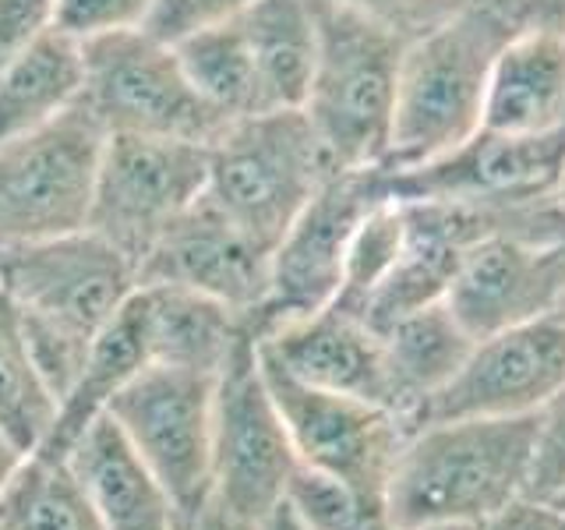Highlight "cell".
I'll use <instances>...</instances> for the list:
<instances>
[{"instance_id": "35", "label": "cell", "mask_w": 565, "mask_h": 530, "mask_svg": "<svg viewBox=\"0 0 565 530\" xmlns=\"http://www.w3.org/2000/svg\"><path fill=\"white\" fill-rule=\"evenodd\" d=\"M53 29V0H0V67Z\"/></svg>"}, {"instance_id": "10", "label": "cell", "mask_w": 565, "mask_h": 530, "mask_svg": "<svg viewBox=\"0 0 565 530\" xmlns=\"http://www.w3.org/2000/svg\"><path fill=\"white\" fill-rule=\"evenodd\" d=\"M106 131L75 103L57 120L0 146V247L88 226Z\"/></svg>"}, {"instance_id": "29", "label": "cell", "mask_w": 565, "mask_h": 530, "mask_svg": "<svg viewBox=\"0 0 565 530\" xmlns=\"http://www.w3.org/2000/svg\"><path fill=\"white\" fill-rule=\"evenodd\" d=\"M282 499L308 530H385V512L364 502L340 477L297 464Z\"/></svg>"}, {"instance_id": "43", "label": "cell", "mask_w": 565, "mask_h": 530, "mask_svg": "<svg viewBox=\"0 0 565 530\" xmlns=\"http://www.w3.org/2000/svg\"><path fill=\"white\" fill-rule=\"evenodd\" d=\"M555 318H562V322H565V290H562V300H558V308H555Z\"/></svg>"}, {"instance_id": "38", "label": "cell", "mask_w": 565, "mask_h": 530, "mask_svg": "<svg viewBox=\"0 0 565 530\" xmlns=\"http://www.w3.org/2000/svg\"><path fill=\"white\" fill-rule=\"evenodd\" d=\"M184 530H258V527L241 520V517H234V512H230L226 506H220L216 499H209L205 509Z\"/></svg>"}, {"instance_id": "18", "label": "cell", "mask_w": 565, "mask_h": 530, "mask_svg": "<svg viewBox=\"0 0 565 530\" xmlns=\"http://www.w3.org/2000/svg\"><path fill=\"white\" fill-rule=\"evenodd\" d=\"M258 347L300 382L396 411L382 332H375L358 311L335 305V300L311 315L279 322L276 329L258 336Z\"/></svg>"}, {"instance_id": "27", "label": "cell", "mask_w": 565, "mask_h": 530, "mask_svg": "<svg viewBox=\"0 0 565 530\" xmlns=\"http://www.w3.org/2000/svg\"><path fill=\"white\" fill-rule=\"evenodd\" d=\"M0 530H106L67 459L29 456L0 499Z\"/></svg>"}, {"instance_id": "17", "label": "cell", "mask_w": 565, "mask_h": 530, "mask_svg": "<svg viewBox=\"0 0 565 530\" xmlns=\"http://www.w3.org/2000/svg\"><path fill=\"white\" fill-rule=\"evenodd\" d=\"M399 209L403 247L393 269L361 308V318L375 332L393 329L399 318L446 300L470 247L494 230H512L484 209L441 199H399Z\"/></svg>"}, {"instance_id": "20", "label": "cell", "mask_w": 565, "mask_h": 530, "mask_svg": "<svg viewBox=\"0 0 565 530\" xmlns=\"http://www.w3.org/2000/svg\"><path fill=\"white\" fill-rule=\"evenodd\" d=\"M484 128L505 135L565 131V40L547 32L512 35L491 71Z\"/></svg>"}, {"instance_id": "30", "label": "cell", "mask_w": 565, "mask_h": 530, "mask_svg": "<svg viewBox=\"0 0 565 530\" xmlns=\"http://www.w3.org/2000/svg\"><path fill=\"white\" fill-rule=\"evenodd\" d=\"M399 247H403V209H399V199H388L371 212L361 223L358 237H353L350 255H347L343 290L335 297V305L361 315L371 290H375L385 279V273L393 269Z\"/></svg>"}, {"instance_id": "36", "label": "cell", "mask_w": 565, "mask_h": 530, "mask_svg": "<svg viewBox=\"0 0 565 530\" xmlns=\"http://www.w3.org/2000/svg\"><path fill=\"white\" fill-rule=\"evenodd\" d=\"M520 32H547L565 40V0H505Z\"/></svg>"}, {"instance_id": "9", "label": "cell", "mask_w": 565, "mask_h": 530, "mask_svg": "<svg viewBox=\"0 0 565 530\" xmlns=\"http://www.w3.org/2000/svg\"><path fill=\"white\" fill-rule=\"evenodd\" d=\"M297 464L290 432L262 375L258 340L247 332L216 375L212 499L258 527L282 502Z\"/></svg>"}, {"instance_id": "6", "label": "cell", "mask_w": 565, "mask_h": 530, "mask_svg": "<svg viewBox=\"0 0 565 530\" xmlns=\"http://www.w3.org/2000/svg\"><path fill=\"white\" fill-rule=\"evenodd\" d=\"M396 199H441L484 209L512 230L562 226L565 131L505 135L481 128L459 149L417 170L388 173Z\"/></svg>"}, {"instance_id": "2", "label": "cell", "mask_w": 565, "mask_h": 530, "mask_svg": "<svg viewBox=\"0 0 565 530\" xmlns=\"http://www.w3.org/2000/svg\"><path fill=\"white\" fill-rule=\"evenodd\" d=\"M520 32L505 0H467L403 50L385 170H417L484 128L491 71Z\"/></svg>"}, {"instance_id": "7", "label": "cell", "mask_w": 565, "mask_h": 530, "mask_svg": "<svg viewBox=\"0 0 565 530\" xmlns=\"http://www.w3.org/2000/svg\"><path fill=\"white\" fill-rule=\"evenodd\" d=\"M85 85L82 106L106 135L188 138L212 146L226 128L191 85L177 50L149 29H128L82 43Z\"/></svg>"}, {"instance_id": "8", "label": "cell", "mask_w": 565, "mask_h": 530, "mask_svg": "<svg viewBox=\"0 0 565 530\" xmlns=\"http://www.w3.org/2000/svg\"><path fill=\"white\" fill-rule=\"evenodd\" d=\"M212 396L216 375L146 364L106 406L135 456L167 491L181 530L212 499Z\"/></svg>"}, {"instance_id": "13", "label": "cell", "mask_w": 565, "mask_h": 530, "mask_svg": "<svg viewBox=\"0 0 565 530\" xmlns=\"http://www.w3.org/2000/svg\"><path fill=\"white\" fill-rule=\"evenodd\" d=\"M209 146L188 138L106 135L88 209V230L138 262L159 234L202 199Z\"/></svg>"}, {"instance_id": "14", "label": "cell", "mask_w": 565, "mask_h": 530, "mask_svg": "<svg viewBox=\"0 0 565 530\" xmlns=\"http://www.w3.org/2000/svg\"><path fill=\"white\" fill-rule=\"evenodd\" d=\"M565 290V223L494 230L477 241L449 287L446 305L473 340L555 315Z\"/></svg>"}, {"instance_id": "46", "label": "cell", "mask_w": 565, "mask_h": 530, "mask_svg": "<svg viewBox=\"0 0 565 530\" xmlns=\"http://www.w3.org/2000/svg\"><path fill=\"white\" fill-rule=\"evenodd\" d=\"M385 530H388V527H385Z\"/></svg>"}, {"instance_id": "23", "label": "cell", "mask_w": 565, "mask_h": 530, "mask_svg": "<svg viewBox=\"0 0 565 530\" xmlns=\"http://www.w3.org/2000/svg\"><path fill=\"white\" fill-rule=\"evenodd\" d=\"M85 57L61 29L43 32L0 67V146L57 120L82 99Z\"/></svg>"}, {"instance_id": "11", "label": "cell", "mask_w": 565, "mask_h": 530, "mask_svg": "<svg viewBox=\"0 0 565 530\" xmlns=\"http://www.w3.org/2000/svg\"><path fill=\"white\" fill-rule=\"evenodd\" d=\"M258 361L300 464L340 477L364 502L385 512L388 477H393L406 438L414 435V424L388 406L294 379L262 347Z\"/></svg>"}, {"instance_id": "12", "label": "cell", "mask_w": 565, "mask_h": 530, "mask_svg": "<svg viewBox=\"0 0 565 530\" xmlns=\"http://www.w3.org/2000/svg\"><path fill=\"white\" fill-rule=\"evenodd\" d=\"M388 199L396 194L385 167L335 170L311 194V202L273 247L269 297L252 318L255 340L279 322L311 315L340 297L350 244L361 223Z\"/></svg>"}, {"instance_id": "39", "label": "cell", "mask_w": 565, "mask_h": 530, "mask_svg": "<svg viewBox=\"0 0 565 530\" xmlns=\"http://www.w3.org/2000/svg\"><path fill=\"white\" fill-rule=\"evenodd\" d=\"M25 459H29V453L18 446V442L4 428H0V499H4V491L11 488L14 474L22 470Z\"/></svg>"}, {"instance_id": "21", "label": "cell", "mask_w": 565, "mask_h": 530, "mask_svg": "<svg viewBox=\"0 0 565 530\" xmlns=\"http://www.w3.org/2000/svg\"><path fill=\"white\" fill-rule=\"evenodd\" d=\"M146 326L149 364H173L220 375V368L244 340L247 322L220 300L170 283H149L135 290ZM255 336V332H252Z\"/></svg>"}, {"instance_id": "19", "label": "cell", "mask_w": 565, "mask_h": 530, "mask_svg": "<svg viewBox=\"0 0 565 530\" xmlns=\"http://www.w3.org/2000/svg\"><path fill=\"white\" fill-rule=\"evenodd\" d=\"M67 467L88 491L106 530H181L167 491L106 414L78 438Z\"/></svg>"}, {"instance_id": "26", "label": "cell", "mask_w": 565, "mask_h": 530, "mask_svg": "<svg viewBox=\"0 0 565 530\" xmlns=\"http://www.w3.org/2000/svg\"><path fill=\"white\" fill-rule=\"evenodd\" d=\"M173 50L188 71L191 85L199 88L202 99L220 117L237 120V117L265 114L258 71L237 18L209 25L202 32H191L181 43H173Z\"/></svg>"}, {"instance_id": "33", "label": "cell", "mask_w": 565, "mask_h": 530, "mask_svg": "<svg viewBox=\"0 0 565 530\" xmlns=\"http://www.w3.org/2000/svg\"><path fill=\"white\" fill-rule=\"evenodd\" d=\"M247 4H252V0H152L146 29L156 40L173 46L191 32L230 22V18H237Z\"/></svg>"}, {"instance_id": "42", "label": "cell", "mask_w": 565, "mask_h": 530, "mask_svg": "<svg viewBox=\"0 0 565 530\" xmlns=\"http://www.w3.org/2000/svg\"><path fill=\"white\" fill-rule=\"evenodd\" d=\"M544 506H547V509H555V512H562V517H565V491H558L555 499H552V502H544Z\"/></svg>"}, {"instance_id": "1", "label": "cell", "mask_w": 565, "mask_h": 530, "mask_svg": "<svg viewBox=\"0 0 565 530\" xmlns=\"http://www.w3.org/2000/svg\"><path fill=\"white\" fill-rule=\"evenodd\" d=\"M0 287L14 300L32 358L57 403L99 332L138 290L135 262L93 230L0 247Z\"/></svg>"}, {"instance_id": "40", "label": "cell", "mask_w": 565, "mask_h": 530, "mask_svg": "<svg viewBox=\"0 0 565 530\" xmlns=\"http://www.w3.org/2000/svg\"><path fill=\"white\" fill-rule=\"evenodd\" d=\"M258 530H308V527L300 523V517L290 509V502L282 499V502L269 512V517H265V520L258 523Z\"/></svg>"}, {"instance_id": "25", "label": "cell", "mask_w": 565, "mask_h": 530, "mask_svg": "<svg viewBox=\"0 0 565 530\" xmlns=\"http://www.w3.org/2000/svg\"><path fill=\"white\" fill-rule=\"evenodd\" d=\"M382 340L388 375H393L396 411L417 428V411L424 400L435 396L463 368L477 340L446 300L399 318L393 329L382 332Z\"/></svg>"}, {"instance_id": "24", "label": "cell", "mask_w": 565, "mask_h": 530, "mask_svg": "<svg viewBox=\"0 0 565 530\" xmlns=\"http://www.w3.org/2000/svg\"><path fill=\"white\" fill-rule=\"evenodd\" d=\"M237 22L258 71L265 110H300L318 57L311 0H252Z\"/></svg>"}, {"instance_id": "28", "label": "cell", "mask_w": 565, "mask_h": 530, "mask_svg": "<svg viewBox=\"0 0 565 530\" xmlns=\"http://www.w3.org/2000/svg\"><path fill=\"white\" fill-rule=\"evenodd\" d=\"M53 417H57V396L32 358L14 300L0 287V428L32 456Z\"/></svg>"}, {"instance_id": "4", "label": "cell", "mask_w": 565, "mask_h": 530, "mask_svg": "<svg viewBox=\"0 0 565 530\" xmlns=\"http://www.w3.org/2000/svg\"><path fill=\"white\" fill-rule=\"evenodd\" d=\"M318 57L305 117L340 170L382 167L393 138L406 35L335 0H311Z\"/></svg>"}, {"instance_id": "16", "label": "cell", "mask_w": 565, "mask_h": 530, "mask_svg": "<svg viewBox=\"0 0 565 530\" xmlns=\"http://www.w3.org/2000/svg\"><path fill=\"white\" fill-rule=\"evenodd\" d=\"M273 252L230 223L205 194L177 216L138 262V287L170 283L220 300L247 329L269 297Z\"/></svg>"}, {"instance_id": "32", "label": "cell", "mask_w": 565, "mask_h": 530, "mask_svg": "<svg viewBox=\"0 0 565 530\" xmlns=\"http://www.w3.org/2000/svg\"><path fill=\"white\" fill-rule=\"evenodd\" d=\"M558 491H565V385L537 414V453L530 467L526 499L544 506Z\"/></svg>"}, {"instance_id": "5", "label": "cell", "mask_w": 565, "mask_h": 530, "mask_svg": "<svg viewBox=\"0 0 565 530\" xmlns=\"http://www.w3.org/2000/svg\"><path fill=\"white\" fill-rule=\"evenodd\" d=\"M335 170L305 110H265L230 120L212 141L202 194L273 252Z\"/></svg>"}, {"instance_id": "22", "label": "cell", "mask_w": 565, "mask_h": 530, "mask_svg": "<svg viewBox=\"0 0 565 530\" xmlns=\"http://www.w3.org/2000/svg\"><path fill=\"white\" fill-rule=\"evenodd\" d=\"M146 364H149L146 326H141L138 300L131 294L128 305L117 311V318L99 332V340L93 343V350H88L82 375L67 389V396L57 403V417H53L46 438L40 442V449L32 456L67 459L71 449L78 446V438L106 414L110 400Z\"/></svg>"}, {"instance_id": "37", "label": "cell", "mask_w": 565, "mask_h": 530, "mask_svg": "<svg viewBox=\"0 0 565 530\" xmlns=\"http://www.w3.org/2000/svg\"><path fill=\"white\" fill-rule=\"evenodd\" d=\"M484 530H558V523H555L547 506L520 499V502H512L505 512H499V517H494Z\"/></svg>"}, {"instance_id": "41", "label": "cell", "mask_w": 565, "mask_h": 530, "mask_svg": "<svg viewBox=\"0 0 565 530\" xmlns=\"http://www.w3.org/2000/svg\"><path fill=\"white\" fill-rule=\"evenodd\" d=\"M488 523H424V527H406V530H484Z\"/></svg>"}, {"instance_id": "15", "label": "cell", "mask_w": 565, "mask_h": 530, "mask_svg": "<svg viewBox=\"0 0 565 530\" xmlns=\"http://www.w3.org/2000/svg\"><path fill=\"white\" fill-rule=\"evenodd\" d=\"M565 385V322L555 315L477 340L463 368L424 400L417 428L459 417H520ZM414 428V432H417Z\"/></svg>"}, {"instance_id": "34", "label": "cell", "mask_w": 565, "mask_h": 530, "mask_svg": "<svg viewBox=\"0 0 565 530\" xmlns=\"http://www.w3.org/2000/svg\"><path fill=\"white\" fill-rule=\"evenodd\" d=\"M335 4L361 11L393 32L406 35V40H414L424 29L438 25L441 18H449L456 8H463L467 0H335Z\"/></svg>"}, {"instance_id": "44", "label": "cell", "mask_w": 565, "mask_h": 530, "mask_svg": "<svg viewBox=\"0 0 565 530\" xmlns=\"http://www.w3.org/2000/svg\"><path fill=\"white\" fill-rule=\"evenodd\" d=\"M552 517H555V523H558V530H565V517H562V512H555V509H552Z\"/></svg>"}, {"instance_id": "3", "label": "cell", "mask_w": 565, "mask_h": 530, "mask_svg": "<svg viewBox=\"0 0 565 530\" xmlns=\"http://www.w3.org/2000/svg\"><path fill=\"white\" fill-rule=\"evenodd\" d=\"M537 414L435 421L406 438L385 488L388 530L491 523L526 499Z\"/></svg>"}, {"instance_id": "31", "label": "cell", "mask_w": 565, "mask_h": 530, "mask_svg": "<svg viewBox=\"0 0 565 530\" xmlns=\"http://www.w3.org/2000/svg\"><path fill=\"white\" fill-rule=\"evenodd\" d=\"M152 0H53V29L75 43H93L103 35L146 29Z\"/></svg>"}, {"instance_id": "45", "label": "cell", "mask_w": 565, "mask_h": 530, "mask_svg": "<svg viewBox=\"0 0 565 530\" xmlns=\"http://www.w3.org/2000/svg\"><path fill=\"white\" fill-rule=\"evenodd\" d=\"M558 205L565 209V181H562V191H558Z\"/></svg>"}]
</instances>
